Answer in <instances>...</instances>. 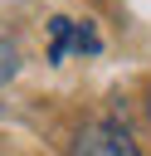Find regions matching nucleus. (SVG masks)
<instances>
[{
	"label": "nucleus",
	"instance_id": "1",
	"mask_svg": "<svg viewBox=\"0 0 151 156\" xmlns=\"http://www.w3.org/2000/svg\"><path fill=\"white\" fill-rule=\"evenodd\" d=\"M73 156H141L122 122H88L73 141Z\"/></svg>",
	"mask_w": 151,
	"mask_h": 156
},
{
	"label": "nucleus",
	"instance_id": "2",
	"mask_svg": "<svg viewBox=\"0 0 151 156\" xmlns=\"http://www.w3.org/2000/svg\"><path fill=\"white\" fill-rule=\"evenodd\" d=\"M68 49H78V54H97L102 49V39L93 34V24L83 20H63V15H54L49 20V63H63L68 58Z\"/></svg>",
	"mask_w": 151,
	"mask_h": 156
},
{
	"label": "nucleus",
	"instance_id": "3",
	"mask_svg": "<svg viewBox=\"0 0 151 156\" xmlns=\"http://www.w3.org/2000/svg\"><path fill=\"white\" fill-rule=\"evenodd\" d=\"M10 68H15V63H10V58H5V63H0V78H5V73H10Z\"/></svg>",
	"mask_w": 151,
	"mask_h": 156
},
{
	"label": "nucleus",
	"instance_id": "4",
	"mask_svg": "<svg viewBox=\"0 0 151 156\" xmlns=\"http://www.w3.org/2000/svg\"><path fill=\"white\" fill-rule=\"evenodd\" d=\"M146 117H151V102H146Z\"/></svg>",
	"mask_w": 151,
	"mask_h": 156
}]
</instances>
